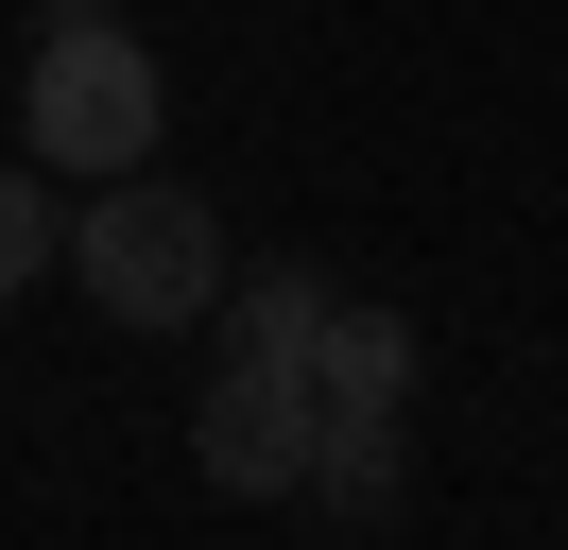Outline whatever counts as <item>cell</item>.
<instances>
[{
    "mask_svg": "<svg viewBox=\"0 0 568 550\" xmlns=\"http://www.w3.org/2000/svg\"><path fill=\"white\" fill-rule=\"evenodd\" d=\"M18 121H36V155L70 172V190H104V172H139L155 138H173V69H155V34L121 18V0H52Z\"/></svg>",
    "mask_w": 568,
    "mask_h": 550,
    "instance_id": "2",
    "label": "cell"
},
{
    "mask_svg": "<svg viewBox=\"0 0 568 550\" xmlns=\"http://www.w3.org/2000/svg\"><path fill=\"white\" fill-rule=\"evenodd\" d=\"M327 258H242V293H224V327L207 344H258V361H311V327H327Z\"/></svg>",
    "mask_w": 568,
    "mask_h": 550,
    "instance_id": "6",
    "label": "cell"
},
{
    "mask_svg": "<svg viewBox=\"0 0 568 550\" xmlns=\"http://www.w3.org/2000/svg\"><path fill=\"white\" fill-rule=\"evenodd\" d=\"M52 190H70V172L0 155V309H18V293H52V258H70V206H52Z\"/></svg>",
    "mask_w": 568,
    "mask_h": 550,
    "instance_id": "7",
    "label": "cell"
},
{
    "mask_svg": "<svg viewBox=\"0 0 568 550\" xmlns=\"http://www.w3.org/2000/svg\"><path fill=\"white\" fill-rule=\"evenodd\" d=\"M70 293L104 309V327H139V344H190L242 293V241H224L207 190H173V172L139 155V172H104V190L70 206Z\"/></svg>",
    "mask_w": 568,
    "mask_h": 550,
    "instance_id": "1",
    "label": "cell"
},
{
    "mask_svg": "<svg viewBox=\"0 0 568 550\" xmlns=\"http://www.w3.org/2000/svg\"><path fill=\"white\" fill-rule=\"evenodd\" d=\"M293 516H311V533H396V412L379 430H327L311 481H293Z\"/></svg>",
    "mask_w": 568,
    "mask_h": 550,
    "instance_id": "5",
    "label": "cell"
},
{
    "mask_svg": "<svg viewBox=\"0 0 568 550\" xmlns=\"http://www.w3.org/2000/svg\"><path fill=\"white\" fill-rule=\"evenodd\" d=\"M311 447H327L311 361H258V344H224V361H207V396H190V465H207L224 499H293V481H311Z\"/></svg>",
    "mask_w": 568,
    "mask_h": 550,
    "instance_id": "3",
    "label": "cell"
},
{
    "mask_svg": "<svg viewBox=\"0 0 568 550\" xmlns=\"http://www.w3.org/2000/svg\"><path fill=\"white\" fill-rule=\"evenodd\" d=\"M311 396H327V430H379V412H414V309L345 293V309L311 327Z\"/></svg>",
    "mask_w": 568,
    "mask_h": 550,
    "instance_id": "4",
    "label": "cell"
}]
</instances>
